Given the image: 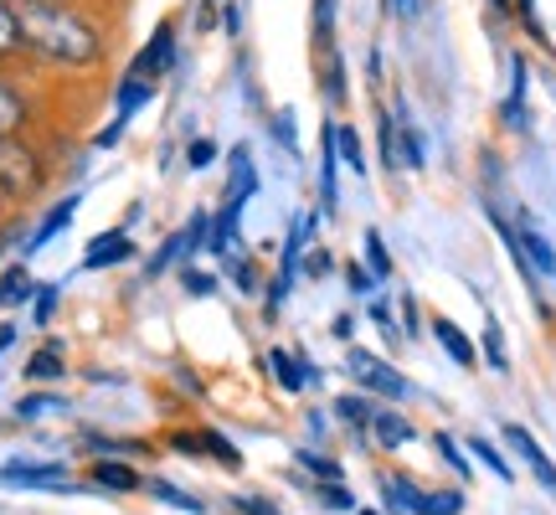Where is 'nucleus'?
Wrapping results in <instances>:
<instances>
[{"label":"nucleus","instance_id":"6ab92c4d","mask_svg":"<svg viewBox=\"0 0 556 515\" xmlns=\"http://www.w3.org/2000/svg\"><path fill=\"white\" fill-rule=\"evenodd\" d=\"M93 485H99V490H119V495H129V490H139V475L129 469V464H119V459H99V464H93Z\"/></svg>","mask_w":556,"mask_h":515},{"label":"nucleus","instance_id":"ea45409f","mask_svg":"<svg viewBox=\"0 0 556 515\" xmlns=\"http://www.w3.org/2000/svg\"><path fill=\"white\" fill-rule=\"evenodd\" d=\"M315 41L319 47L336 41V0H315Z\"/></svg>","mask_w":556,"mask_h":515},{"label":"nucleus","instance_id":"a878e982","mask_svg":"<svg viewBox=\"0 0 556 515\" xmlns=\"http://www.w3.org/2000/svg\"><path fill=\"white\" fill-rule=\"evenodd\" d=\"M21 124H26V103L11 83H0V139H16Z\"/></svg>","mask_w":556,"mask_h":515},{"label":"nucleus","instance_id":"bb28decb","mask_svg":"<svg viewBox=\"0 0 556 515\" xmlns=\"http://www.w3.org/2000/svg\"><path fill=\"white\" fill-rule=\"evenodd\" d=\"M294 464L304 469V475H315V485H330V479H345V469H340L330 454H319V449H299Z\"/></svg>","mask_w":556,"mask_h":515},{"label":"nucleus","instance_id":"f03ea898","mask_svg":"<svg viewBox=\"0 0 556 515\" xmlns=\"http://www.w3.org/2000/svg\"><path fill=\"white\" fill-rule=\"evenodd\" d=\"M345 372L356 377V392H366V397H387V402H407V397H413V381L402 377L387 356H377V351L351 346V351H345Z\"/></svg>","mask_w":556,"mask_h":515},{"label":"nucleus","instance_id":"72a5a7b5","mask_svg":"<svg viewBox=\"0 0 556 515\" xmlns=\"http://www.w3.org/2000/svg\"><path fill=\"white\" fill-rule=\"evenodd\" d=\"M197 438H201V449H206V454L217 459L222 469H242V454L232 449V443H227V438L217 434V428H206V434H197Z\"/></svg>","mask_w":556,"mask_h":515},{"label":"nucleus","instance_id":"20e7f679","mask_svg":"<svg viewBox=\"0 0 556 515\" xmlns=\"http://www.w3.org/2000/svg\"><path fill=\"white\" fill-rule=\"evenodd\" d=\"M500 124L510 135H531V67L520 52H510V93L500 103Z\"/></svg>","mask_w":556,"mask_h":515},{"label":"nucleus","instance_id":"13d9d810","mask_svg":"<svg viewBox=\"0 0 556 515\" xmlns=\"http://www.w3.org/2000/svg\"><path fill=\"white\" fill-rule=\"evenodd\" d=\"M206 5H217V0H206Z\"/></svg>","mask_w":556,"mask_h":515},{"label":"nucleus","instance_id":"7ed1b4c3","mask_svg":"<svg viewBox=\"0 0 556 515\" xmlns=\"http://www.w3.org/2000/svg\"><path fill=\"white\" fill-rule=\"evenodd\" d=\"M41 186V165L21 139H0V191L11 197H31Z\"/></svg>","mask_w":556,"mask_h":515},{"label":"nucleus","instance_id":"a18cd8bd","mask_svg":"<svg viewBox=\"0 0 556 515\" xmlns=\"http://www.w3.org/2000/svg\"><path fill=\"white\" fill-rule=\"evenodd\" d=\"M180 284H186V294H197V299H212V294H217V278H212V274H197V268H186V274H180Z\"/></svg>","mask_w":556,"mask_h":515},{"label":"nucleus","instance_id":"2eb2a0df","mask_svg":"<svg viewBox=\"0 0 556 515\" xmlns=\"http://www.w3.org/2000/svg\"><path fill=\"white\" fill-rule=\"evenodd\" d=\"M227 165H232V180H227V201H242V206H248V197L258 191V165H253V150H248V145H238V150L227 155Z\"/></svg>","mask_w":556,"mask_h":515},{"label":"nucleus","instance_id":"58836bf2","mask_svg":"<svg viewBox=\"0 0 556 515\" xmlns=\"http://www.w3.org/2000/svg\"><path fill=\"white\" fill-rule=\"evenodd\" d=\"M345 289L356 299H371L377 294V278H371V268L366 263H345Z\"/></svg>","mask_w":556,"mask_h":515},{"label":"nucleus","instance_id":"79ce46f5","mask_svg":"<svg viewBox=\"0 0 556 515\" xmlns=\"http://www.w3.org/2000/svg\"><path fill=\"white\" fill-rule=\"evenodd\" d=\"M21 417H41V413H67V402L62 397H21Z\"/></svg>","mask_w":556,"mask_h":515},{"label":"nucleus","instance_id":"de8ad7c7","mask_svg":"<svg viewBox=\"0 0 556 515\" xmlns=\"http://www.w3.org/2000/svg\"><path fill=\"white\" fill-rule=\"evenodd\" d=\"M232 505H238L242 515H283V511H278V505H268V500H258V495H238V500H232Z\"/></svg>","mask_w":556,"mask_h":515},{"label":"nucleus","instance_id":"a19ab883","mask_svg":"<svg viewBox=\"0 0 556 515\" xmlns=\"http://www.w3.org/2000/svg\"><path fill=\"white\" fill-rule=\"evenodd\" d=\"M222 263H227V274L238 278V284H242V289H248V294H258V289H263L258 268H253V263H248V258H222Z\"/></svg>","mask_w":556,"mask_h":515},{"label":"nucleus","instance_id":"a211bd4d","mask_svg":"<svg viewBox=\"0 0 556 515\" xmlns=\"http://www.w3.org/2000/svg\"><path fill=\"white\" fill-rule=\"evenodd\" d=\"M31 294H37L31 268H26V263H11V268L0 274V310H16V304H26Z\"/></svg>","mask_w":556,"mask_h":515},{"label":"nucleus","instance_id":"f257e3e1","mask_svg":"<svg viewBox=\"0 0 556 515\" xmlns=\"http://www.w3.org/2000/svg\"><path fill=\"white\" fill-rule=\"evenodd\" d=\"M21 26V47H31L52 67H93L103 58V37L67 0H11Z\"/></svg>","mask_w":556,"mask_h":515},{"label":"nucleus","instance_id":"9b49d317","mask_svg":"<svg viewBox=\"0 0 556 515\" xmlns=\"http://www.w3.org/2000/svg\"><path fill=\"white\" fill-rule=\"evenodd\" d=\"M433 336H438V346H443V356L454 361V366H464V372H475L479 366V351H475V340L458 330L448 315H433Z\"/></svg>","mask_w":556,"mask_h":515},{"label":"nucleus","instance_id":"864d4df0","mask_svg":"<svg viewBox=\"0 0 556 515\" xmlns=\"http://www.w3.org/2000/svg\"><path fill=\"white\" fill-rule=\"evenodd\" d=\"M330 330H336V336H340V340H351V330H356V319H351V315H340V319H336V325H330Z\"/></svg>","mask_w":556,"mask_h":515},{"label":"nucleus","instance_id":"c756f323","mask_svg":"<svg viewBox=\"0 0 556 515\" xmlns=\"http://www.w3.org/2000/svg\"><path fill=\"white\" fill-rule=\"evenodd\" d=\"M433 443H438V459H443V464H448V469L458 475V485H464V479L475 475V464H469V449H458L454 434H438Z\"/></svg>","mask_w":556,"mask_h":515},{"label":"nucleus","instance_id":"5fc2aeb1","mask_svg":"<svg viewBox=\"0 0 556 515\" xmlns=\"http://www.w3.org/2000/svg\"><path fill=\"white\" fill-rule=\"evenodd\" d=\"M11 340H16V325H0V356L11 351Z\"/></svg>","mask_w":556,"mask_h":515},{"label":"nucleus","instance_id":"3c124183","mask_svg":"<svg viewBox=\"0 0 556 515\" xmlns=\"http://www.w3.org/2000/svg\"><path fill=\"white\" fill-rule=\"evenodd\" d=\"M222 11H227V16H222V26L238 37V32H242V5H222Z\"/></svg>","mask_w":556,"mask_h":515},{"label":"nucleus","instance_id":"b1692460","mask_svg":"<svg viewBox=\"0 0 556 515\" xmlns=\"http://www.w3.org/2000/svg\"><path fill=\"white\" fill-rule=\"evenodd\" d=\"M469 454H475L479 464H484V469H490V475L500 479V485H510V479H516V464H510V459L500 454V449L490 443V438H469Z\"/></svg>","mask_w":556,"mask_h":515},{"label":"nucleus","instance_id":"f8f14e48","mask_svg":"<svg viewBox=\"0 0 556 515\" xmlns=\"http://www.w3.org/2000/svg\"><path fill=\"white\" fill-rule=\"evenodd\" d=\"M381 500L392 515H417L422 511V485L407 475H381Z\"/></svg>","mask_w":556,"mask_h":515},{"label":"nucleus","instance_id":"f704fd0d","mask_svg":"<svg viewBox=\"0 0 556 515\" xmlns=\"http://www.w3.org/2000/svg\"><path fill=\"white\" fill-rule=\"evenodd\" d=\"M11 52H21V26L11 0H0V58H11Z\"/></svg>","mask_w":556,"mask_h":515},{"label":"nucleus","instance_id":"4be33fe9","mask_svg":"<svg viewBox=\"0 0 556 515\" xmlns=\"http://www.w3.org/2000/svg\"><path fill=\"white\" fill-rule=\"evenodd\" d=\"M62 372H67V361H62L58 340H52V346H41L37 356L26 361V381H62Z\"/></svg>","mask_w":556,"mask_h":515},{"label":"nucleus","instance_id":"393cba45","mask_svg":"<svg viewBox=\"0 0 556 515\" xmlns=\"http://www.w3.org/2000/svg\"><path fill=\"white\" fill-rule=\"evenodd\" d=\"M186 258H191V248H186V233H170V238L160 242V253L150 258L144 268H150V278H160V274H170L176 263H186Z\"/></svg>","mask_w":556,"mask_h":515},{"label":"nucleus","instance_id":"6e6552de","mask_svg":"<svg viewBox=\"0 0 556 515\" xmlns=\"http://www.w3.org/2000/svg\"><path fill=\"white\" fill-rule=\"evenodd\" d=\"M0 479H5V485H37V490H67V485H73L67 464H26V459L5 464Z\"/></svg>","mask_w":556,"mask_h":515},{"label":"nucleus","instance_id":"e433bc0d","mask_svg":"<svg viewBox=\"0 0 556 515\" xmlns=\"http://www.w3.org/2000/svg\"><path fill=\"white\" fill-rule=\"evenodd\" d=\"M315 495H319V505H325V511H351V505H356V495L345 490V479H330V485H315Z\"/></svg>","mask_w":556,"mask_h":515},{"label":"nucleus","instance_id":"2f4dec72","mask_svg":"<svg viewBox=\"0 0 556 515\" xmlns=\"http://www.w3.org/2000/svg\"><path fill=\"white\" fill-rule=\"evenodd\" d=\"M417 515H464V490H422Z\"/></svg>","mask_w":556,"mask_h":515},{"label":"nucleus","instance_id":"0eeeda50","mask_svg":"<svg viewBox=\"0 0 556 515\" xmlns=\"http://www.w3.org/2000/svg\"><path fill=\"white\" fill-rule=\"evenodd\" d=\"M139 248H135V238H129V233H99V238L88 242V248H83V268H93V274H99V268H119V263H129V258H135Z\"/></svg>","mask_w":556,"mask_h":515},{"label":"nucleus","instance_id":"4d7b16f0","mask_svg":"<svg viewBox=\"0 0 556 515\" xmlns=\"http://www.w3.org/2000/svg\"><path fill=\"white\" fill-rule=\"evenodd\" d=\"M356 515H381V511H356Z\"/></svg>","mask_w":556,"mask_h":515},{"label":"nucleus","instance_id":"4c0bfd02","mask_svg":"<svg viewBox=\"0 0 556 515\" xmlns=\"http://www.w3.org/2000/svg\"><path fill=\"white\" fill-rule=\"evenodd\" d=\"M274 145H283L289 155H299V124H294V109H278V114H274Z\"/></svg>","mask_w":556,"mask_h":515},{"label":"nucleus","instance_id":"5701e85b","mask_svg":"<svg viewBox=\"0 0 556 515\" xmlns=\"http://www.w3.org/2000/svg\"><path fill=\"white\" fill-rule=\"evenodd\" d=\"M361 248H366V258H361V263L371 268V278H377V284H387V278H392V253H387V238H381L377 227H366Z\"/></svg>","mask_w":556,"mask_h":515},{"label":"nucleus","instance_id":"423d86ee","mask_svg":"<svg viewBox=\"0 0 556 515\" xmlns=\"http://www.w3.org/2000/svg\"><path fill=\"white\" fill-rule=\"evenodd\" d=\"M170 67H176V21H160L150 32V41H144V52L129 62V73H144V78L160 83Z\"/></svg>","mask_w":556,"mask_h":515},{"label":"nucleus","instance_id":"ddd939ff","mask_svg":"<svg viewBox=\"0 0 556 515\" xmlns=\"http://www.w3.org/2000/svg\"><path fill=\"white\" fill-rule=\"evenodd\" d=\"M78 206H83V197H78V191H73V197H62L58 206H52V212L41 217V227H37V233L26 238V258H31V253H37V248H47V242L58 238L62 227H67V222H73V217H78Z\"/></svg>","mask_w":556,"mask_h":515},{"label":"nucleus","instance_id":"8fccbe9b","mask_svg":"<svg viewBox=\"0 0 556 515\" xmlns=\"http://www.w3.org/2000/svg\"><path fill=\"white\" fill-rule=\"evenodd\" d=\"M124 124H129V120H114V124H103V135L93 139V145H99V150H109V145H119V139H124Z\"/></svg>","mask_w":556,"mask_h":515},{"label":"nucleus","instance_id":"4468645a","mask_svg":"<svg viewBox=\"0 0 556 515\" xmlns=\"http://www.w3.org/2000/svg\"><path fill=\"white\" fill-rule=\"evenodd\" d=\"M150 99H155V78H144V73H124V78H119V93H114V109H119L114 120H135V114Z\"/></svg>","mask_w":556,"mask_h":515},{"label":"nucleus","instance_id":"dca6fc26","mask_svg":"<svg viewBox=\"0 0 556 515\" xmlns=\"http://www.w3.org/2000/svg\"><path fill=\"white\" fill-rule=\"evenodd\" d=\"M319 88H325V99L330 103L351 99V93H345V58H340L336 41H330V47H319Z\"/></svg>","mask_w":556,"mask_h":515},{"label":"nucleus","instance_id":"37998d69","mask_svg":"<svg viewBox=\"0 0 556 515\" xmlns=\"http://www.w3.org/2000/svg\"><path fill=\"white\" fill-rule=\"evenodd\" d=\"M58 294H62L58 284H41V289H37V310H31V319H37V325H47V319L58 315Z\"/></svg>","mask_w":556,"mask_h":515},{"label":"nucleus","instance_id":"412c9836","mask_svg":"<svg viewBox=\"0 0 556 515\" xmlns=\"http://www.w3.org/2000/svg\"><path fill=\"white\" fill-rule=\"evenodd\" d=\"M336 150H340V165H345L351 176H366V145H361V129L336 124Z\"/></svg>","mask_w":556,"mask_h":515},{"label":"nucleus","instance_id":"39448f33","mask_svg":"<svg viewBox=\"0 0 556 515\" xmlns=\"http://www.w3.org/2000/svg\"><path fill=\"white\" fill-rule=\"evenodd\" d=\"M500 434H505V443H510V449L520 454V464L531 469V479H536L541 490H546V495H556V464H552V454L541 449L536 438H531V428H520V423H505Z\"/></svg>","mask_w":556,"mask_h":515},{"label":"nucleus","instance_id":"cd10ccee","mask_svg":"<svg viewBox=\"0 0 556 515\" xmlns=\"http://www.w3.org/2000/svg\"><path fill=\"white\" fill-rule=\"evenodd\" d=\"M397 135H402V165H407V171H422V165H428V145H422V129H417V124L402 114Z\"/></svg>","mask_w":556,"mask_h":515},{"label":"nucleus","instance_id":"c03bdc74","mask_svg":"<svg viewBox=\"0 0 556 515\" xmlns=\"http://www.w3.org/2000/svg\"><path fill=\"white\" fill-rule=\"evenodd\" d=\"M212 160H217V145H212V139H191V145H186V165H191V171H206Z\"/></svg>","mask_w":556,"mask_h":515},{"label":"nucleus","instance_id":"c9c22d12","mask_svg":"<svg viewBox=\"0 0 556 515\" xmlns=\"http://www.w3.org/2000/svg\"><path fill=\"white\" fill-rule=\"evenodd\" d=\"M180 233H186V248H191V258H197L201 248L212 242V212H191V222H186Z\"/></svg>","mask_w":556,"mask_h":515},{"label":"nucleus","instance_id":"aec40b11","mask_svg":"<svg viewBox=\"0 0 556 515\" xmlns=\"http://www.w3.org/2000/svg\"><path fill=\"white\" fill-rule=\"evenodd\" d=\"M377 145H381V165L397 176L402 171V135H397V120H392L387 109H377Z\"/></svg>","mask_w":556,"mask_h":515},{"label":"nucleus","instance_id":"09e8293b","mask_svg":"<svg viewBox=\"0 0 556 515\" xmlns=\"http://www.w3.org/2000/svg\"><path fill=\"white\" fill-rule=\"evenodd\" d=\"M402 304V325H407V336H417V330H422V315H417V304H413V294H402L397 299Z\"/></svg>","mask_w":556,"mask_h":515},{"label":"nucleus","instance_id":"1a4fd4ad","mask_svg":"<svg viewBox=\"0 0 556 515\" xmlns=\"http://www.w3.org/2000/svg\"><path fill=\"white\" fill-rule=\"evenodd\" d=\"M268 372H274V381L283 387V392H304L309 381H319L315 366H309L304 356H294V351H283V346L268 351Z\"/></svg>","mask_w":556,"mask_h":515},{"label":"nucleus","instance_id":"49530a36","mask_svg":"<svg viewBox=\"0 0 556 515\" xmlns=\"http://www.w3.org/2000/svg\"><path fill=\"white\" fill-rule=\"evenodd\" d=\"M371 319L381 325V336H387V340H402L397 325H392V310H387V299H371Z\"/></svg>","mask_w":556,"mask_h":515},{"label":"nucleus","instance_id":"473e14b6","mask_svg":"<svg viewBox=\"0 0 556 515\" xmlns=\"http://www.w3.org/2000/svg\"><path fill=\"white\" fill-rule=\"evenodd\" d=\"M299 274L304 278H330L336 274V253H330V248H319V242H309L304 258H299Z\"/></svg>","mask_w":556,"mask_h":515},{"label":"nucleus","instance_id":"9d476101","mask_svg":"<svg viewBox=\"0 0 556 515\" xmlns=\"http://www.w3.org/2000/svg\"><path fill=\"white\" fill-rule=\"evenodd\" d=\"M366 438H371L377 449H387V454H397V449H407V443L417 438V428L402 413H392V407H377V417H371Z\"/></svg>","mask_w":556,"mask_h":515},{"label":"nucleus","instance_id":"603ef678","mask_svg":"<svg viewBox=\"0 0 556 515\" xmlns=\"http://www.w3.org/2000/svg\"><path fill=\"white\" fill-rule=\"evenodd\" d=\"M392 11H397L402 21H413L417 11H422V0H392Z\"/></svg>","mask_w":556,"mask_h":515},{"label":"nucleus","instance_id":"f3484780","mask_svg":"<svg viewBox=\"0 0 556 515\" xmlns=\"http://www.w3.org/2000/svg\"><path fill=\"white\" fill-rule=\"evenodd\" d=\"M336 417L361 438L366 428H371V417H377V402H371L366 392H345V397H336Z\"/></svg>","mask_w":556,"mask_h":515},{"label":"nucleus","instance_id":"7c9ffc66","mask_svg":"<svg viewBox=\"0 0 556 515\" xmlns=\"http://www.w3.org/2000/svg\"><path fill=\"white\" fill-rule=\"evenodd\" d=\"M479 346H484V361H490L495 372H510V356H505V330H500V319H484V336H479Z\"/></svg>","mask_w":556,"mask_h":515},{"label":"nucleus","instance_id":"6e6d98bb","mask_svg":"<svg viewBox=\"0 0 556 515\" xmlns=\"http://www.w3.org/2000/svg\"><path fill=\"white\" fill-rule=\"evenodd\" d=\"M510 5H516V0H490V11H495V16H500V21L510 16Z\"/></svg>","mask_w":556,"mask_h":515},{"label":"nucleus","instance_id":"c85d7f7f","mask_svg":"<svg viewBox=\"0 0 556 515\" xmlns=\"http://www.w3.org/2000/svg\"><path fill=\"white\" fill-rule=\"evenodd\" d=\"M144 490H150V495H155V500H165L170 511H186V515H201V511H206V505H201L197 495H186V490H176L170 479H150Z\"/></svg>","mask_w":556,"mask_h":515}]
</instances>
